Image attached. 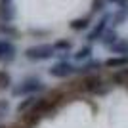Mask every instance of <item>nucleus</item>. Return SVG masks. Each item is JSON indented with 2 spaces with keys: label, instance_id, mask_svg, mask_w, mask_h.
<instances>
[{
  "label": "nucleus",
  "instance_id": "16",
  "mask_svg": "<svg viewBox=\"0 0 128 128\" xmlns=\"http://www.w3.org/2000/svg\"><path fill=\"white\" fill-rule=\"evenodd\" d=\"M12 86V76L8 71H0V90H6Z\"/></svg>",
  "mask_w": 128,
  "mask_h": 128
},
{
  "label": "nucleus",
  "instance_id": "15",
  "mask_svg": "<svg viewBox=\"0 0 128 128\" xmlns=\"http://www.w3.org/2000/svg\"><path fill=\"white\" fill-rule=\"evenodd\" d=\"M113 54H120V56H128V42L126 40H118L113 48H109Z\"/></svg>",
  "mask_w": 128,
  "mask_h": 128
},
{
  "label": "nucleus",
  "instance_id": "17",
  "mask_svg": "<svg viewBox=\"0 0 128 128\" xmlns=\"http://www.w3.org/2000/svg\"><path fill=\"white\" fill-rule=\"evenodd\" d=\"M102 61H90V63H86L82 69H76L78 73H84V75H88V73H92V71H96V69H100L102 67Z\"/></svg>",
  "mask_w": 128,
  "mask_h": 128
},
{
  "label": "nucleus",
  "instance_id": "4",
  "mask_svg": "<svg viewBox=\"0 0 128 128\" xmlns=\"http://www.w3.org/2000/svg\"><path fill=\"white\" fill-rule=\"evenodd\" d=\"M82 88H84L86 92H90V94H105L107 92V86H105V82H103V78L98 76V75L86 76V78L82 80Z\"/></svg>",
  "mask_w": 128,
  "mask_h": 128
},
{
  "label": "nucleus",
  "instance_id": "11",
  "mask_svg": "<svg viewBox=\"0 0 128 128\" xmlns=\"http://www.w3.org/2000/svg\"><path fill=\"white\" fill-rule=\"evenodd\" d=\"M111 82H115V84H118V86H126V88H128V67H126V69H120L118 73H115L113 78H111Z\"/></svg>",
  "mask_w": 128,
  "mask_h": 128
},
{
  "label": "nucleus",
  "instance_id": "9",
  "mask_svg": "<svg viewBox=\"0 0 128 128\" xmlns=\"http://www.w3.org/2000/svg\"><path fill=\"white\" fill-rule=\"evenodd\" d=\"M36 102H38V98H34V96H27L25 100H23V102L17 105V113H19V115H23V113H29L32 107H34V103H36Z\"/></svg>",
  "mask_w": 128,
  "mask_h": 128
},
{
  "label": "nucleus",
  "instance_id": "12",
  "mask_svg": "<svg viewBox=\"0 0 128 128\" xmlns=\"http://www.w3.org/2000/svg\"><path fill=\"white\" fill-rule=\"evenodd\" d=\"M126 19H128V6H118V12L113 16L115 25H120V23H124Z\"/></svg>",
  "mask_w": 128,
  "mask_h": 128
},
{
  "label": "nucleus",
  "instance_id": "8",
  "mask_svg": "<svg viewBox=\"0 0 128 128\" xmlns=\"http://www.w3.org/2000/svg\"><path fill=\"white\" fill-rule=\"evenodd\" d=\"M103 65H105V67H109V69H124V67H128V56L109 58Z\"/></svg>",
  "mask_w": 128,
  "mask_h": 128
},
{
  "label": "nucleus",
  "instance_id": "21",
  "mask_svg": "<svg viewBox=\"0 0 128 128\" xmlns=\"http://www.w3.org/2000/svg\"><path fill=\"white\" fill-rule=\"evenodd\" d=\"M103 6H105V0H94V4H92V14L102 12V10H103Z\"/></svg>",
  "mask_w": 128,
  "mask_h": 128
},
{
  "label": "nucleus",
  "instance_id": "7",
  "mask_svg": "<svg viewBox=\"0 0 128 128\" xmlns=\"http://www.w3.org/2000/svg\"><path fill=\"white\" fill-rule=\"evenodd\" d=\"M0 59H4V61L16 59V46L10 40H0Z\"/></svg>",
  "mask_w": 128,
  "mask_h": 128
},
{
  "label": "nucleus",
  "instance_id": "2",
  "mask_svg": "<svg viewBox=\"0 0 128 128\" xmlns=\"http://www.w3.org/2000/svg\"><path fill=\"white\" fill-rule=\"evenodd\" d=\"M54 56H56V48L52 44H36L25 50V58L31 61H46Z\"/></svg>",
  "mask_w": 128,
  "mask_h": 128
},
{
  "label": "nucleus",
  "instance_id": "10",
  "mask_svg": "<svg viewBox=\"0 0 128 128\" xmlns=\"http://www.w3.org/2000/svg\"><path fill=\"white\" fill-rule=\"evenodd\" d=\"M118 40H120V38H118V34L115 31H107L105 34H103V38H102V44L105 46V48H113Z\"/></svg>",
  "mask_w": 128,
  "mask_h": 128
},
{
  "label": "nucleus",
  "instance_id": "14",
  "mask_svg": "<svg viewBox=\"0 0 128 128\" xmlns=\"http://www.w3.org/2000/svg\"><path fill=\"white\" fill-rule=\"evenodd\" d=\"M88 25H90V19H88V17H80V19L71 21V29H73V31H84V29H88Z\"/></svg>",
  "mask_w": 128,
  "mask_h": 128
},
{
  "label": "nucleus",
  "instance_id": "20",
  "mask_svg": "<svg viewBox=\"0 0 128 128\" xmlns=\"http://www.w3.org/2000/svg\"><path fill=\"white\" fill-rule=\"evenodd\" d=\"M0 32H2V34H6V36H16V34H17V31L10 25V23H6V25L0 27Z\"/></svg>",
  "mask_w": 128,
  "mask_h": 128
},
{
  "label": "nucleus",
  "instance_id": "19",
  "mask_svg": "<svg viewBox=\"0 0 128 128\" xmlns=\"http://www.w3.org/2000/svg\"><path fill=\"white\" fill-rule=\"evenodd\" d=\"M10 113V102L8 100H0V120Z\"/></svg>",
  "mask_w": 128,
  "mask_h": 128
},
{
  "label": "nucleus",
  "instance_id": "13",
  "mask_svg": "<svg viewBox=\"0 0 128 128\" xmlns=\"http://www.w3.org/2000/svg\"><path fill=\"white\" fill-rule=\"evenodd\" d=\"M90 58H92V46H82V48L75 54L76 61H88Z\"/></svg>",
  "mask_w": 128,
  "mask_h": 128
},
{
  "label": "nucleus",
  "instance_id": "6",
  "mask_svg": "<svg viewBox=\"0 0 128 128\" xmlns=\"http://www.w3.org/2000/svg\"><path fill=\"white\" fill-rule=\"evenodd\" d=\"M113 19V16H103L100 21H98V25L94 27L90 31V34H88V40L90 42H96V40H102L103 34L107 32V25H109V21Z\"/></svg>",
  "mask_w": 128,
  "mask_h": 128
},
{
  "label": "nucleus",
  "instance_id": "3",
  "mask_svg": "<svg viewBox=\"0 0 128 128\" xmlns=\"http://www.w3.org/2000/svg\"><path fill=\"white\" fill-rule=\"evenodd\" d=\"M50 109H54L52 107V98H38V102L34 103V107H32L31 111H29V115H27V122L29 124L38 122L42 117H46L50 113Z\"/></svg>",
  "mask_w": 128,
  "mask_h": 128
},
{
  "label": "nucleus",
  "instance_id": "1",
  "mask_svg": "<svg viewBox=\"0 0 128 128\" xmlns=\"http://www.w3.org/2000/svg\"><path fill=\"white\" fill-rule=\"evenodd\" d=\"M44 88H46V86H44V82L38 78V76H29V78H25L17 88H14V96L16 98H19V96H34L36 92H42Z\"/></svg>",
  "mask_w": 128,
  "mask_h": 128
},
{
  "label": "nucleus",
  "instance_id": "22",
  "mask_svg": "<svg viewBox=\"0 0 128 128\" xmlns=\"http://www.w3.org/2000/svg\"><path fill=\"white\" fill-rule=\"evenodd\" d=\"M109 2H113L117 6H128V0H109Z\"/></svg>",
  "mask_w": 128,
  "mask_h": 128
},
{
  "label": "nucleus",
  "instance_id": "5",
  "mask_svg": "<svg viewBox=\"0 0 128 128\" xmlns=\"http://www.w3.org/2000/svg\"><path fill=\"white\" fill-rule=\"evenodd\" d=\"M48 73H50V76H56V78H67V76L76 73V67L73 63H69V61H59V63L50 67Z\"/></svg>",
  "mask_w": 128,
  "mask_h": 128
},
{
  "label": "nucleus",
  "instance_id": "18",
  "mask_svg": "<svg viewBox=\"0 0 128 128\" xmlns=\"http://www.w3.org/2000/svg\"><path fill=\"white\" fill-rule=\"evenodd\" d=\"M54 48L56 50H63V52H69V50L73 48V44H71V40H58V42L54 44Z\"/></svg>",
  "mask_w": 128,
  "mask_h": 128
}]
</instances>
